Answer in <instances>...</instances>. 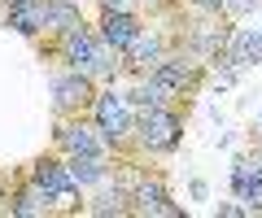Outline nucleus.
I'll use <instances>...</instances> for the list:
<instances>
[{"label":"nucleus","instance_id":"f8f14e48","mask_svg":"<svg viewBox=\"0 0 262 218\" xmlns=\"http://www.w3.org/2000/svg\"><path fill=\"white\" fill-rule=\"evenodd\" d=\"M57 144H61L70 157H79V153H105L101 140H96V135L88 131L83 123H66V127H57Z\"/></svg>","mask_w":262,"mask_h":218},{"label":"nucleus","instance_id":"20e7f679","mask_svg":"<svg viewBox=\"0 0 262 218\" xmlns=\"http://www.w3.org/2000/svg\"><path fill=\"white\" fill-rule=\"evenodd\" d=\"M96 127H101L105 140H122L131 131V96H118V92H105L96 96Z\"/></svg>","mask_w":262,"mask_h":218},{"label":"nucleus","instance_id":"f3484780","mask_svg":"<svg viewBox=\"0 0 262 218\" xmlns=\"http://www.w3.org/2000/svg\"><path fill=\"white\" fill-rule=\"evenodd\" d=\"M127 201H131L127 192H118V188H114V192H105V197H96L88 209H92V214H127V209H131Z\"/></svg>","mask_w":262,"mask_h":218},{"label":"nucleus","instance_id":"f03ea898","mask_svg":"<svg viewBox=\"0 0 262 218\" xmlns=\"http://www.w3.org/2000/svg\"><path fill=\"white\" fill-rule=\"evenodd\" d=\"M136 131H140V144L153 153H170L179 144V135H184V123H179L175 109H166V105H153V109H140V118H136Z\"/></svg>","mask_w":262,"mask_h":218},{"label":"nucleus","instance_id":"1a4fd4ad","mask_svg":"<svg viewBox=\"0 0 262 218\" xmlns=\"http://www.w3.org/2000/svg\"><path fill=\"white\" fill-rule=\"evenodd\" d=\"M140 31H144V27L131 18V13H105V22H101V39L114 48V53H127V48L136 44Z\"/></svg>","mask_w":262,"mask_h":218},{"label":"nucleus","instance_id":"9d476101","mask_svg":"<svg viewBox=\"0 0 262 218\" xmlns=\"http://www.w3.org/2000/svg\"><path fill=\"white\" fill-rule=\"evenodd\" d=\"M223 61H227V66L262 61V27H253V31H241V35H232V44L223 48Z\"/></svg>","mask_w":262,"mask_h":218},{"label":"nucleus","instance_id":"4468645a","mask_svg":"<svg viewBox=\"0 0 262 218\" xmlns=\"http://www.w3.org/2000/svg\"><path fill=\"white\" fill-rule=\"evenodd\" d=\"M44 22L53 31H61V35H70V31L83 27V18H79L75 5H66V0H44Z\"/></svg>","mask_w":262,"mask_h":218},{"label":"nucleus","instance_id":"ddd939ff","mask_svg":"<svg viewBox=\"0 0 262 218\" xmlns=\"http://www.w3.org/2000/svg\"><path fill=\"white\" fill-rule=\"evenodd\" d=\"M66 171H70V179L83 188V183H101L105 179V153H79V157L66 161Z\"/></svg>","mask_w":262,"mask_h":218},{"label":"nucleus","instance_id":"9b49d317","mask_svg":"<svg viewBox=\"0 0 262 218\" xmlns=\"http://www.w3.org/2000/svg\"><path fill=\"white\" fill-rule=\"evenodd\" d=\"M9 22L18 35H39V31L48 27L44 22V0H22V5H9Z\"/></svg>","mask_w":262,"mask_h":218},{"label":"nucleus","instance_id":"0eeeda50","mask_svg":"<svg viewBox=\"0 0 262 218\" xmlns=\"http://www.w3.org/2000/svg\"><path fill=\"white\" fill-rule=\"evenodd\" d=\"M53 96H57V109H88L92 101V75H83V70H75V75H61L53 83Z\"/></svg>","mask_w":262,"mask_h":218},{"label":"nucleus","instance_id":"a211bd4d","mask_svg":"<svg viewBox=\"0 0 262 218\" xmlns=\"http://www.w3.org/2000/svg\"><path fill=\"white\" fill-rule=\"evenodd\" d=\"M105 13H127V0H101Z\"/></svg>","mask_w":262,"mask_h":218},{"label":"nucleus","instance_id":"dca6fc26","mask_svg":"<svg viewBox=\"0 0 262 218\" xmlns=\"http://www.w3.org/2000/svg\"><path fill=\"white\" fill-rule=\"evenodd\" d=\"M48 209V192L39 188V183H31V188H22L18 197L9 201V214H44Z\"/></svg>","mask_w":262,"mask_h":218},{"label":"nucleus","instance_id":"f257e3e1","mask_svg":"<svg viewBox=\"0 0 262 218\" xmlns=\"http://www.w3.org/2000/svg\"><path fill=\"white\" fill-rule=\"evenodd\" d=\"M61 57L70 61L75 70H83V75L92 79H110L114 70H118V61L110 57V48H105V39H96L92 31H70V35L61 39Z\"/></svg>","mask_w":262,"mask_h":218},{"label":"nucleus","instance_id":"423d86ee","mask_svg":"<svg viewBox=\"0 0 262 218\" xmlns=\"http://www.w3.org/2000/svg\"><path fill=\"white\" fill-rule=\"evenodd\" d=\"M149 79L166 92V101H170V96H184V87L196 79V66H192V61H184V57H162L158 66H153Z\"/></svg>","mask_w":262,"mask_h":218},{"label":"nucleus","instance_id":"7ed1b4c3","mask_svg":"<svg viewBox=\"0 0 262 218\" xmlns=\"http://www.w3.org/2000/svg\"><path fill=\"white\" fill-rule=\"evenodd\" d=\"M31 183H39V188L48 192V201H53V205H75L79 183L70 179V171H66L61 161L39 157V161H35V171H31Z\"/></svg>","mask_w":262,"mask_h":218},{"label":"nucleus","instance_id":"39448f33","mask_svg":"<svg viewBox=\"0 0 262 218\" xmlns=\"http://www.w3.org/2000/svg\"><path fill=\"white\" fill-rule=\"evenodd\" d=\"M232 192L245 209H262V157H241L232 171Z\"/></svg>","mask_w":262,"mask_h":218},{"label":"nucleus","instance_id":"2eb2a0df","mask_svg":"<svg viewBox=\"0 0 262 218\" xmlns=\"http://www.w3.org/2000/svg\"><path fill=\"white\" fill-rule=\"evenodd\" d=\"M122 57H127V66H158V61H162L158 35H144V31H140V35H136V44H131Z\"/></svg>","mask_w":262,"mask_h":218},{"label":"nucleus","instance_id":"6e6552de","mask_svg":"<svg viewBox=\"0 0 262 218\" xmlns=\"http://www.w3.org/2000/svg\"><path fill=\"white\" fill-rule=\"evenodd\" d=\"M131 209H136V214H158V218H179V205H170L166 188H162L158 179L136 183V192H131Z\"/></svg>","mask_w":262,"mask_h":218},{"label":"nucleus","instance_id":"aec40b11","mask_svg":"<svg viewBox=\"0 0 262 218\" xmlns=\"http://www.w3.org/2000/svg\"><path fill=\"white\" fill-rule=\"evenodd\" d=\"M9 5H22V0H9Z\"/></svg>","mask_w":262,"mask_h":218},{"label":"nucleus","instance_id":"6ab92c4d","mask_svg":"<svg viewBox=\"0 0 262 218\" xmlns=\"http://www.w3.org/2000/svg\"><path fill=\"white\" fill-rule=\"evenodd\" d=\"M192 5H201V9H219V0H192Z\"/></svg>","mask_w":262,"mask_h":218}]
</instances>
